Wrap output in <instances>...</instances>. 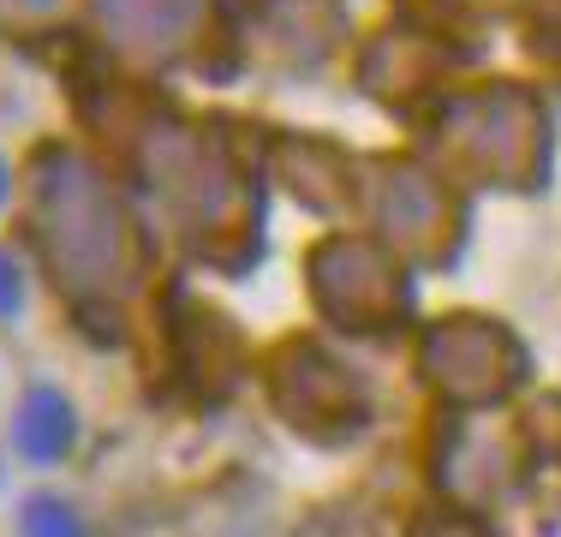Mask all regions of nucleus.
Listing matches in <instances>:
<instances>
[{
    "label": "nucleus",
    "mask_w": 561,
    "mask_h": 537,
    "mask_svg": "<svg viewBox=\"0 0 561 537\" xmlns=\"http://www.w3.org/2000/svg\"><path fill=\"white\" fill-rule=\"evenodd\" d=\"M24 537H78V519L60 502H31L24 507Z\"/></svg>",
    "instance_id": "f03ea898"
},
{
    "label": "nucleus",
    "mask_w": 561,
    "mask_h": 537,
    "mask_svg": "<svg viewBox=\"0 0 561 537\" xmlns=\"http://www.w3.org/2000/svg\"><path fill=\"white\" fill-rule=\"evenodd\" d=\"M12 305H19V268L0 258V311H12Z\"/></svg>",
    "instance_id": "7ed1b4c3"
},
{
    "label": "nucleus",
    "mask_w": 561,
    "mask_h": 537,
    "mask_svg": "<svg viewBox=\"0 0 561 537\" xmlns=\"http://www.w3.org/2000/svg\"><path fill=\"white\" fill-rule=\"evenodd\" d=\"M19 442H24V454H36V460H55L66 442H72V412H66V400L48 395V388H36V395L24 400Z\"/></svg>",
    "instance_id": "f257e3e1"
}]
</instances>
